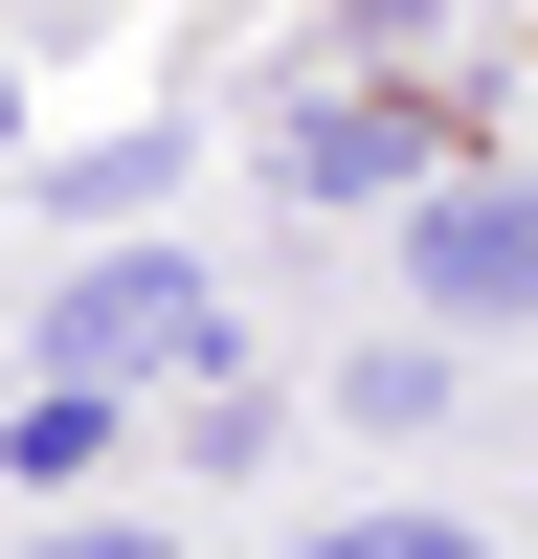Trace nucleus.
<instances>
[{"instance_id":"f257e3e1","label":"nucleus","mask_w":538,"mask_h":559,"mask_svg":"<svg viewBox=\"0 0 538 559\" xmlns=\"http://www.w3.org/2000/svg\"><path fill=\"white\" fill-rule=\"evenodd\" d=\"M45 381H68V403L224 381V292H202L179 247H113V269H68V292H45Z\"/></svg>"},{"instance_id":"f03ea898","label":"nucleus","mask_w":538,"mask_h":559,"mask_svg":"<svg viewBox=\"0 0 538 559\" xmlns=\"http://www.w3.org/2000/svg\"><path fill=\"white\" fill-rule=\"evenodd\" d=\"M404 292H426V336H516V313H538V179L404 202Z\"/></svg>"},{"instance_id":"7ed1b4c3","label":"nucleus","mask_w":538,"mask_h":559,"mask_svg":"<svg viewBox=\"0 0 538 559\" xmlns=\"http://www.w3.org/2000/svg\"><path fill=\"white\" fill-rule=\"evenodd\" d=\"M426 179V112H292V202H382Z\"/></svg>"},{"instance_id":"20e7f679","label":"nucleus","mask_w":538,"mask_h":559,"mask_svg":"<svg viewBox=\"0 0 538 559\" xmlns=\"http://www.w3.org/2000/svg\"><path fill=\"white\" fill-rule=\"evenodd\" d=\"M337 403H359V426H426V403H448V358H426V336H382V358H337Z\"/></svg>"},{"instance_id":"39448f33","label":"nucleus","mask_w":538,"mask_h":559,"mask_svg":"<svg viewBox=\"0 0 538 559\" xmlns=\"http://www.w3.org/2000/svg\"><path fill=\"white\" fill-rule=\"evenodd\" d=\"M314 559H493V537H471V515H337Z\"/></svg>"},{"instance_id":"423d86ee","label":"nucleus","mask_w":538,"mask_h":559,"mask_svg":"<svg viewBox=\"0 0 538 559\" xmlns=\"http://www.w3.org/2000/svg\"><path fill=\"white\" fill-rule=\"evenodd\" d=\"M45 559H179V537H134V515H68V537H45Z\"/></svg>"}]
</instances>
